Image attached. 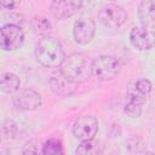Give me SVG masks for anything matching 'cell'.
Returning <instances> with one entry per match:
<instances>
[{"label": "cell", "instance_id": "cell-1", "mask_svg": "<svg viewBox=\"0 0 155 155\" xmlns=\"http://www.w3.org/2000/svg\"><path fill=\"white\" fill-rule=\"evenodd\" d=\"M34 54L36 61L46 68H58L65 61L62 44L52 36H44L35 46Z\"/></svg>", "mask_w": 155, "mask_h": 155}, {"label": "cell", "instance_id": "cell-2", "mask_svg": "<svg viewBox=\"0 0 155 155\" xmlns=\"http://www.w3.org/2000/svg\"><path fill=\"white\" fill-rule=\"evenodd\" d=\"M61 71L64 74L67 79L71 82L79 85L90 79L91 74V63L88 59L80 53H75L65 58L62 64Z\"/></svg>", "mask_w": 155, "mask_h": 155}, {"label": "cell", "instance_id": "cell-3", "mask_svg": "<svg viewBox=\"0 0 155 155\" xmlns=\"http://www.w3.org/2000/svg\"><path fill=\"white\" fill-rule=\"evenodd\" d=\"M120 73V62L113 57L102 54L91 62V74L99 81H110Z\"/></svg>", "mask_w": 155, "mask_h": 155}, {"label": "cell", "instance_id": "cell-4", "mask_svg": "<svg viewBox=\"0 0 155 155\" xmlns=\"http://www.w3.org/2000/svg\"><path fill=\"white\" fill-rule=\"evenodd\" d=\"M98 19L103 27L108 29H117L125 24L127 19L126 11L116 4L103 5L98 12Z\"/></svg>", "mask_w": 155, "mask_h": 155}, {"label": "cell", "instance_id": "cell-5", "mask_svg": "<svg viewBox=\"0 0 155 155\" xmlns=\"http://www.w3.org/2000/svg\"><path fill=\"white\" fill-rule=\"evenodd\" d=\"M24 31L18 24L7 23L0 29V46L4 51H15L22 47Z\"/></svg>", "mask_w": 155, "mask_h": 155}, {"label": "cell", "instance_id": "cell-6", "mask_svg": "<svg viewBox=\"0 0 155 155\" xmlns=\"http://www.w3.org/2000/svg\"><path fill=\"white\" fill-rule=\"evenodd\" d=\"M96 34V23L90 17H80L73 27V36L76 44L87 45L92 41Z\"/></svg>", "mask_w": 155, "mask_h": 155}, {"label": "cell", "instance_id": "cell-7", "mask_svg": "<svg viewBox=\"0 0 155 155\" xmlns=\"http://www.w3.org/2000/svg\"><path fill=\"white\" fill-rule=\"evenodd\" d=\"M98 132V120L94 116L85 115L79 117L73 125V134L80 140L93 139Z\"/></svg>", "mask_w": 155, "mask_h": 155}, {"label": "cell", "instance_id": "cell-8", "mask_svg": "<svg viewBox=\"0 0 155 155\" xmlns=\"http://www.w3.org/2000/svg\"><path fill=\"white\" fill-rule=\"evenodd\" d=\"M12 103L17 109L29 111V110L38 109L42 104V99H41V96L36 91L31 88H25V90L17 92L13 96Z\"/></svg>", "mask_w": 155, "mask_h": 155}, {"label": "cell", "instance_id": "cell-9", "mask_svg": "<svg viewBox=\"0 0 155 155\" xmlns=\"http://www.w3.org/2000/svg\"><path fill=\"white\" fill-rule=\"evenodd\" d=\"M48 84H50L51 91L56 96H59V97H68L75 93L78 88V85L71 82L69 79H67L61 70L51 75Z\"/></svg>", "mask_w": 155, "mask_h": 155}, {"label": "cell", "instance_id": "cell-10", "mask_svg": "<svg viewBox=\"0 0 155 155\" xmlns=\"http://www.w3.org/2000/svg\"><path fill=\"white\" fill-rule=\"evenodd\" d=\"M155 36H153L144 27H133L130 31L131 45L139 51H149L153 48Z\"/></svg>", "mask_w": 155, "mask_h": 155}, {"label": "cell", "instance_id": "cell-11", "mask_svg": "<svg viewBox=\"0 0 155 155\" xmlns=\"http://www.w3.org/2000/svg\"><path fill=\"white\" fill-rule=\"evenodd\" d=\"M140 25L148 30H155V0L143 1L137 11Z\"/></svg>", "mask_w": 155, "mask_h": 155}, {"label": "cell", "instance_id": "cell-12", "mask_svg": "<svg viewBox=\"0 0 155 155\" xmlns=\"http://www.w3.org/2000/svg\"><path fill=\"white\" fill-rule=\"evenodd\" d=\"M76 11L78 8L74 6L71 0H58V1H52L51 4V13L57 19L69 18Z\"/></svg>", "mask_w": 155, "mask_h": 155}, {"label": "cell", "instance_id": "cell-13", "mask_svg": "<svg viewBox=\"0 0 155 155\" xmlns=\"http://www.w3.org/2000/svg\"><path fill=\"white\" fill-rule=\"evenodd\" d=\"M0 86H1V91L4 93L12 94V93H16L19 90L21 80L16 74L6 71V73L1 74V85Z\"/></svg>", "mask_w": 155, "mask_h": 155}, {"label": "cell", "instance_id": "cell-14", "mask_svg": "<svg viewBox=\"0 0 155 155\" xmlns=\"http://www.w3.org/2000/svg\"><path fill=\"white\" fill-rule=\"evenodd\" d=\"M31 29L36 35L40 36H50L52 33V23L42 16H36L31 19Z\"/></svg>", "mask_w": 155, "mask_h": 155}, {"label": "cell", "instance_id": "cell-15", "mask_svg": "<svg viewBox=\"0 0 155 155\" xmlns=\"http://www.w3.org/2000/svg\"><path fill=\"white\" fill-rule=\"evenodd\" d=\"M41 154L45 155H58V154H63V147H62V142L57 138H50L47 139L42 147H41Z\"/></svg>", "mask_w": 155, "mask_h": 155}, {"label": "cell", "instance_id": "cell-16", "mask_svg": "<svg viewBox=\"0 0 155 155\" xmlns=\"http://www.w3.org/2000/svg\"><path fill=\"white\" fill-rule=\"evenodd\" d=\"M127 96H128V101H132V102H134L137 104H140V105L145 104V102H147V94L138 91L136 88L134 84H132L127 87Z\"/></svg>", "mask_w": 155, "mask_h": 155}, {"label": "cell", "instance_id": "cell-17", "mask_svg": "<svg viewBox=\"0 0 155 155\" xmlns=\"http://www.w3.org/2000/svg\"><path fill=\"white\" fill-rule=\"evenodd\" d=\"M1 132H2V136L7 139H12L17 136L18 133V127H17V124L12 120H6L4 121L2 126H1Z\"/></svg>", "mask_w": 155, "mask_h": 155}, {"label": "cell", "instance_id": "cell-18", "mask_svg": "<svg viewBox=\"0 0 155 155\" xmlns=\"http://www.w3.org/2000/svg\"><path fill=\"white\" fill-rule=\"evenodd\" d=\"M97 151V143L93 139H87V140H81V143L76 148V154H94Z\"/></svg>", "mask_w": 155, "mask_h": 155}, {"label": "cell", "instance_id": "cell-19", "mask_svg": "<svg viewBox=\"0 0 155 155\" xmlns=\"http://www.w3.org/2000/svg\"><path fill=\"white\" fill-rule=\"evenodd\" d=\"M124 111L127 116L136 119V117H139L142 115V105L137 104L132 101H128L124 107Z\"/></svg>", "mask_w": 155, "mask_h": 155}, {"label": "cell", "instance_id": "cell-20", "mask_svg": "<svg viewBox=\"0 0 155 155\" xmlns=\"http://www.w3.org/2000/svg\"><path fill=\"white\" fill-rule=\"evenodd\" d=\"M40 143L36 139H30L28 142H25V144L23 145L22 149V154H38L39 151L41 153V150L39 149Z\"/></svg>", "mask_w": 155, "mask_h": 155}, {"label": "cell", "instance_id": "cell-21", "mask_svg": "<svg viewBox=\"0 0 155 155\" xmlns=\"http://www.w3.org/2000/svg\"><path fill=\"white\" fill-rule=\"evenodd\" d=\"M134 86H136V88L138 91H140L144 94H148L151 91V87H153L151 82L148 79H140V80H138L137 82H134Z\"/></svg>", "mask_w": 155, "mask_h": 155}, {"label": "cell", "instance_id": "cell-22", "mask_svg": "<svg viewBox=\"0 0 155 155\" xmlns=\"http://www.w3.org/2000/svg\"><path fill=\"white\" fill-rule=\"evenodd\" d=\"M1 7L6 10H15L21 5V0H0Z\"/></svg>", "mask_w": 155, "mask_h": 155}, {"label": "cell", "instance_id": "cell-23", "mask_svg": "<svg viewBox=\"0 0 155 155\" xmlns=\"http://www.w3.org/2000/svg\"><path fill=\"white\" fill-rule=\"evenodd\" d=\"M74 6L78 10H84V8H90L93 5V0H71Z\"/></svg>", "mask_w": 155, "mask_h": 155}, {"label": "cell", "instance_id": "cell-24", "mask_svg": "<svg viewBox=\"0 0 155 155\" xmlns=\"http://www.w3.org/2000/svg\"><path fill=\"white\" fill-rule=\"evenodd\" d=\"M52 1H58V0H52Z\"/></svg>", "mask_w": 155, "mask_h": 155}, {"label": "cell", "instance_id": "cell-25", "mask_svg": "<svg viewBox=\"0 0 155 155\" xmlns=\"http://www.w3.org/2000/svg\"><path fill=\"white\" fill-rule=\"evenodd\" d=\"M143 1H147V0H143Z\"/></svg>", "mask_w": 155, "mask_h": 155}]
</instances>
